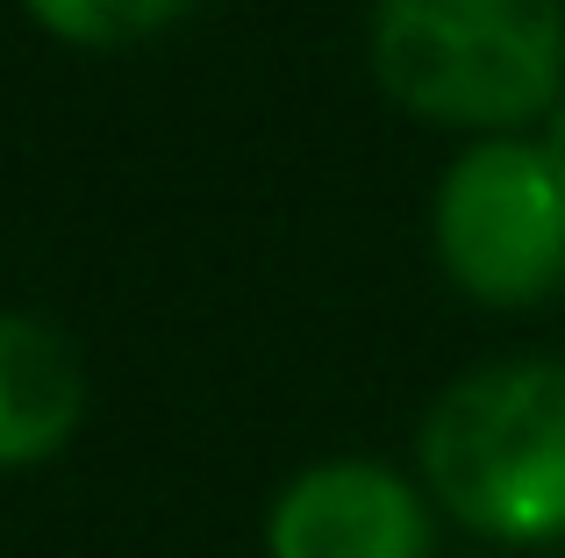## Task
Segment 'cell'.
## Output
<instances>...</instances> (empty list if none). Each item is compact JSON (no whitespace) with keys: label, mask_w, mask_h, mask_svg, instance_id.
<instances>
[{"label":"cell","mask_w":565,"mask_h":558,"mask_svg":"<svg viewBox=\"0 0 565 558\" xmlns=\"http://www.w3.org/2000/svg\"><path fill=\"white\" fill-rule=\"evenodd\" d=\"M537 143H544V151H552L558 165H565V94L552 100V108H544V122H537Z\"/></svg>","instance_id":"7"},{"label":"cell","mask_w":565,"mask_h":558,"mask_svg":"<svg viewBox=\"0 0 565 558\" xmlns=\"http://www.w3.org/2000/svg\"><path fill=\"white\" fill-rule=\"evenodd\" d=\"M265 558H437V502L415 473L365 451L316 459L265 502Z\"/></svg>","instance_id":"4"},{"label":"cell","mask_w":565,"mask_h":558,"mask_svg":"<svg viewBox=\"0 0 565 558\" xmlns=\"http://www.w3.org/2000/svg\"><path fill=\"white\" fill-rule=\"evenodd\" d=\"M437 272L480 308H544L565 293V165L537 129L466 137L429 194Z\"/></svg>","instance_id":"3"},{"label":"cell","mask_w":565,"mask_h":558,"mask_svg":"<svg viewBox=\"0 0 565 558\" xmlns=\"http://www.w3.org/2000/svg\"><path fill=\"white\" fill-rule=\"evenodd\" d=\"M365 57L408 122L451 137L537 129L565 94V0H373Z\"/></svg>","instance_id":"2"},{"label":"cell","mask_w":565,"mask_h":558,"mask_svg":"<svg viewBox=\"0 0 565 558\" xmlns=\"http://www.w3.org/2000/svg\"><path fill=\"white\" fill-rule=\"evenodd\" d=\"M22 14L65 51L115 57V51H143L172 22H186L193 0H22Z\"/></svg>","instance_id":"6"},{"label":"cell","mask_w":565,"mask_h":558,"mask_svg":"<svg viewBox=\"0 0 565 558\" xmlns=\"http://www.w3.org/2000/svg\"><path fill=\"white\" fill-rule=\"evenodd\" d=\"M86 422L79 344L51 315L0 308V473H36Z\"/></svg>","instance_id":"5"},{"label":"cell","mask_w":565,"mask_h":558,"mask_svg":"<svg viewBox=\"0 0 565 558\" xmlns=\"http://www.w3.org/2000/svg\"><path fill=\"white\" fill-rule=\"evenodd\" d=\"M415 480L494 551L565 545V358L523 351L458 373L415 430Z\"/></svg>","instance_id":"1"}]
</instances>
